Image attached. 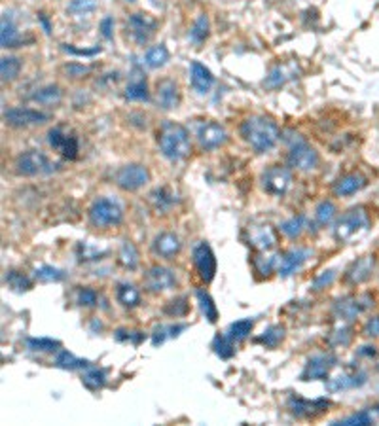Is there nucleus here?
Here are the masks:
<instances>
[{
	"label": "nucleus",
	"mask_w": 379,
	"mask_h": 426,
	"mask_svg": "<svg viewBox=\"0 0 379 426\" xmlns=\"http://www.w3.org/2000/svg\"><path fill=\"white\" fill-rule=\"evenodd\" d=\"M241 137L254 152L265 154L279 140V127L265 116H251L241 123Z\"/></svg>",
	"instance_id": "1"
},
{
	"label": "nucleus",
	"mask_w": 379,
	"mask_h": 426,
	"mask_svg": "<svg viewBox=\"0 0 379 426\" xmlns=\"http://www.w3.org/2000/svg\"><path fill=\"white\" fill-rule=\"evenodd\" d=\"M158 145H160L161 154L169 162H180L190 156L192 152V142L186 127L175 121H165L158 131Z\"/></svg>",
	"instance_id": "2"
},
{
	"label": "nucleus",
	"mask_w": 379,
	"mask_h": 426,
	"mask_svg": "<svg viewBox=\"0 0 379 426\" xmlns=\"http://www.w3.org/2000/svg\"><path fill=\"white\" fill-rule=\"evenodd\" d=\"M370 230V214L368 208L358 205L349 211H345L334 224V237L336 241L349 245V242L358 241L362 235H366Z\"/></svg>",
	"instance_id": "3"
},
{
	"label": "nucleus",
	"mask_w": 379,
	"mask_h": 426,
	"mask_svg": "<svg viewBox=\"0 0 379 426\" xmlns=\"http://www.w3.org/2000/svg\"><path fill=\"white\" fill-rule=\"evenodd\" d=\"M373 307V298L370 294H351L344 296L336 300L332 307V315L338 320H344V323H353L356 317H361L362 313L370 311Z\"/></svg>",
	"instance_id": "4"
},
{
	"label": "nucleus",
	"mask_w": 379,
	"mask_h": 426,
	"mask_svg": "<svg viewBox=\"0 0 379 426\" xmlns=\"http://www.w3.org/2000/svg\"><path fill=\"white\" fill-rule=\"evenodd\" d=\"M121 220H123V211L112 199L101 197L89 207V222L95 228H112V225L121 224Z\"/></svg>",
	"instance_id": "5"
},
{
	"label": "nucleus",
	"mask_w": 379,
	"mask_h": 426,
	"mask_svg": "<svg viewBox=\"0 0 379 426\" xmlns=\"http://www.w3.org/2000/svg\"><path fill=\"white\" fill-rule=\"evenodd\" d=\"M288 165L302 173H309L319 167V154L315 152V148H311L305 140L296 135L290 152H288Z\"/></svg>",
	"instance_id": "6"
},
{
	"label": "nucleus",
	"mask_w": 379,
	"mask_h": 426,
	"mask_svg": "<svg viewBox=\"0 0 379 426\" xmlns=\"http://www.w3.org/2000/svg\"><path fill=\"white\" fill-rule=\"evenodd\" d=\"M57 165H53L40 150H29L18 156L16 159V171L23 176H36V174H50L55 171Z\"/></svg>",
	"instance_id": "7"
},
{
	"label": "nucleus",
	"mask_w": 379,
	"mask_h": 426,
	"mask_svg": "<svg viewBox=\"0 0 379 426\" xmlns=\"http://www.w3.org/2000/svg\"><path fill=\"white\" fill-rule=\"evenodd\" d=\"M338 366V358L332 352H321L311 357L304 366V371L300 375L302 381H319V379H328V375L334 368Z\"/></svg>",
	"instance_id": "8"
},
{
	"label": "nucleus",
	"mask_w": 379,
	"mask_h": 426,
	"mask_svg": "<svg viewBox=\"0 0 379 426\" xmlns=\"http://www.w3.org/2000/svg\"><path fill=\"white\" fill-rule=\"evenodd\" d=\"M287 405L296 419H315L319 415L326 413L328 408H330V400H326V398L305 400V398L300 396H290Z\"/></svg>",
	"instance_id": "9"
},
{
	"label": "nucleus",
	"mask_w": 379,
	"mask_h": 426,
	"mask_svg": "<svg viewBox=\"0 0 379 426\" xmlns=\"http://www.w3.org/2000/svg\"><path fill=\"white\" fill-rule=\"evenodd\" d=\"M290 182H292V174L287 167H281V165H271L262 174V188L271 196H285L290 188Z\"/></svg>",
	"instance_id": "10"
},
{
	"label": "nucleus",
	"mask_w": 379,
	"mask_h": 426,
	"mask_svg": "<svg viewBox=\"0 0 379 426\" xmlns=\"http://www.w3.org/2000/svg\"><path fill=\"white\" fill-rule=\"evenodd\" d=\"M148 180H150L148 169L144 167V165H141V163L126 165V167H121L120 171L116 173V184L126 191L141 190L144 184H148Z\"/></svg>",
	"instance_id": "11"
},
{
	"label": "nucleus",
	"mask_w": 379,
	"mask_h": 426,
	"mask_svg": "<svg viewBox=\"0 0 379 426\" xmlns=\"http://www.w3.org/2000/svg\"><path fill=\"white\" fill-rule=\"evenodd\" d=\"M144 288L148 290L150 294H161L165 290H171L177 284L175 273L169 267L163 265H152L143 276Z\"/></svg>",
	"instance_id": "12"
},
{
	"label": "nucleus",
	"mask_w": 379,
	"mask_h": 426,
	"mask_svg": "<svg viewBox=\"0 0 379 426\" xmlns=\"http://www.w3.org/2000/svg\"><path fill=\"white\" fill-rule=\"evenodd\" d=\"M197 142L203 150H214L228 142V131L216 121H203L197 127Z\"/></svg>",
	"instance_id": "13"
},
{
	"label": "nucleus",
	"mask_w": 379,
	"mask_h": 426,
	"mask_svg": "<svg viewBox=\"0 0 379 426\" xmlns=\"http://www.w3.org/2000/svg\"><path fill=\"white\" fill-rule=\"evenodd\" d=\"M48 142L52 146L53 150H57L59 154L67 159H76L78 156V138L70 133H65L61 127H53L52 131L48 133Z\"/></svg>",
	"instance_id": "14"
},
{
	"label": "nucleus",
	"mask_w": 379,
	"mask_h": 426,
	"mask_svg": "<svg viewBox=\"0 0 379 426\" xmlns=\"http://www.w3.org/2000/svg\"><path fill=\"white\" fill-rule=\"evenodd\" d=\"M194 265L203 282H211L216 275V258H214L213 248L207 242H199L194 248Z\"/></svg>",
	"instance_id": "15"
},
{
	"label": "nucleus",
	"mask_w": 379,
	"mask_h": 426,
	"mask_svg": "<svg viewBox=\"0 0 379 426\" xmlns=\"http://www.w3.org/2000/svg\"><path fill=\"white\" fill-rule=\"evenodd\" d=\"M375 264H378V262H375V256H372V254L355 259V262L347 267V271H345V282H347V284H355L356 286V284L370 281L373 271H375Z\"/></svg>",
	"instance_id": "16"
},
{
	"label": "nucleus",
	"mask_w": 379,
	"mask_h": 426,
	"mask_svg": "<svg viewBox=\"0 0 379 426\" xmlns=\"http://www.w3.org/2000/svg\"><path fill=\"white\" fill-rule=\"evenodd\" d=\"M127 25L131 29L133 40L141 44V46H144L154 36L155 29H158V21L148 13H133Z\"/></svg>",
	"instance_id": "17"
},
{
	"label": "nucleus",
	"mask_w": 379,
	"mask_h": 426,
	"mask_svg": "<svg viewBox=\"0 0 379 426\" xmlns=\"http://www.w3.org/2000/svg\"><path fill=\"white\" fill-rule=\"evenodd\" d=\"M248 242L258 250H271L279 242V233L271 224H254L248 228Z\"/></svg>",
	"instance_id": "18"
},
{
	"label": "nucleus",
	"mask_w": 379,
	"mask_h": 426,
	"mask_svg": "<svg viewBox=\"0 0 379 426\" xmlns=\"http://www.w3.org/2000/svg\"><path fill=\"white\" fill-rule=\"evenodd\" d=\"M300 76V65L296 61H287V63L275 65L268 78L264 80V86L268 89H277V87L285 86L288 82L296 80Z\"/></svg>",
	"instance_id": "19"
},
{
	"label": "nucleus",
	"mask_w": 379,
	"mask_h": 426,
	"mask_svg": "<svg viewBox=\"0 0 379 426\" xmlns=\"http://www.w3.org/2000/svg\"><path fill=\"white\" fill-rule=\"evenodd\" d=\"M4 120L13 127H29L46 123L50 116L33 108H10L4 112Z\"/></svg>",
	"instance_id": "20"
},
{
	"label": "nucleus",
	"mask_w": 379,
	"mask_h": 426,
	"mask_svg": "<svg viewBox=\"0 0 379 426\" xmlns=\"http://www.w3.org/2000/svg\"><path fill=\"white\" fill-rule=\"evenodd\" d=\"M311 256V250L305 247H296L290 248L285 256H281V262H279V267H277V273L281 276H290L294 275L296 271L305 264V259Z\"/></svg>",
	"instance_id": "21"
},
{
	"label": "nucleus",
	"mask_w": 379,
	"mask_h": 426,
	"mask_svg": "<svg viewBox=\"0 0 379 426\" xmlns=\"http://www.w3.org/2000/svg\"><path fill=\"white\" fill-rule=\"evenodd\" d=\"M364 383H366V374L362 369H353V371H345V374H339L336 377L326 379V391H349V388H355V386H362Z\"/></svg>",
	"instance_id": "22"
},
{
	"label": "nucleus",
	"mask_w": 379,
	"mask_h": 426,
	"mask_svg": "<svg viewBox=\"0 0 379 426\" xmlns=\"http://www.w3.org/2000/svg\"><path fill=\"white\" fill-rule=\"evenodd\" d=\"M180 248H182V242H180V239H178L175 233H171V231L160 233V235L154 239V242H152V252L163 259H172L180 252Z\"/></svg>",
	"instance_id": "23"
},
{
	"label": "nucleus",
	"mask_w": 379,
	"mask_h": 426,
	"mask_svg": "<svg viewBox=\"0 0 379 426\" xmlns=\"http://www.w3.org/2000/svg\"><path fill=\"white\" fill-rule=\"evenodd\" d=\"M155 97H158V104H160L161 108L165 110L177 108L178 103H180V93H178L177 84H175L172 80H169V78L158 82Z\"/></svg>",
	"instance_id": "24"
},
{
	"label": "nucleus",
	"mask_w": 379,
	"mask_h": 426,
	"mask_svg": "<svg viewBox=\"0 0 379 426\" xmlns=\"http://www.w3.org/2000/svg\"><path fill=\"white\" fill-rule=\"evenodd\" d=\"M366 186V176H362L361 173H349L341 176V179L334 184V194L339 197L353 196L356 191H361Z\"/></svg>",
	"instance_id": "25"
},
{
	"label": "nucleus",
	"mask_w": 379,
	"mask_h": 426,
	"mask_svg": "<svg viewBox=\"0 0 379 426\" xmlns=\"http://www.w3.org/2000/svg\"><path fill=\"white\" fill-rule=\"evenodd\" d=\"M214 84V76L213 72L202 65L199 61H194L192 63V86L197 93H209V89L213 87Z\"/></svg>",
	"instance_id": "26"
},
{
	"label": "nucleus",
	"mask_w": 379,
	"mask_h": 426,
	"mask_svg": "<svg viewBox=\"0 0 379 426\" xmlns=\"http://www.w3.org/2000/svg\"><path fill=\"white\" fill-rule=\"evenodd\" d=\"M0 44L2 47H18L19 44V33L16 29V23L10 13H2V21H0Z\"/></svg>",
	"instance_id": "27"
},
{
	"label": "nucleus",
	"mask_w": 379,
	"mask_h": 426,
	"mask_svg": "<svg viewBox=\"0 0 379 426\" xmlns=\"http://www.w3.org/2000/svg\"><path fill=\"white\" fill-rule=\"evenodd\" d=\"M285 335H287L285 326H281V324H273V326H270V328H265L264 332H262V335L256 337V343L264 345L265 349H275V347L281 345L282 340H285Z\"/></svg>",
	"instance_id": "28"
},
{
	"label": "nucleus",
	"mask_w": 379,
	"mask_h": 426,
	"mask_svg": "<svg viewBox=\"0 0 379 426\" xmlns=\"http://www.w3.org/2000/svg\"><path fill=\"white\" fill-rule=\"evenodd\" d=\"M148 197L152 207L161 214H165L167 211L175 205V201H177V197H175L172 191H169V188H158V190L152 191Z\"/></svg>",
	"instance_id": "29"
},
{
	"label": "nucleus",
	"mask_w": 379,
	"mask_h": 426,
	"mask_svg": "<svg viewBox=\"0 0 379 426\" xmlns=\"http://www.w3.org/2000/svg\"><path fill=\"white\" fill-rule=\"evenodd\" d=\"M55 366L59 369H67V371H75V369H82V368H89V360H84V358L75 357L72 352L65 351H57V357H55Z\"/></svg>",
	"instance_id": "30"
},
{
	"label": "nucleus",
	"mask_w": 379,
	"mask_h": 426,
	"mask_svg": "<svg viewBox=\"0 0 379 426\" xmlns=\"http://www.w3.org/2000/svg\"><path fill=\"white\" fill-rule=\"evenodd\" d=\"M279 262H281V256L277 252L270 254V250H262V254H258L256 258L253 259L254 269L258 271L260 275H270L271 271L279 267Z\"/></svg>",
	"instance_id": "31"
},
{
	"label": "nucleus",
	"mask_w": 379,
	"mask_h": 426,
	"mask_svg": "<svg viewBox=\"0 0 379 426\" xmlns=\"http://www.w3.org/2000/svg\"><path fill=\"white\" fill-rule=\"evenodd\" d=\"M116 298L120 301L123 307H137L141 303V292H138L133 284H127V282H121L118 284V290H116Z\"/></svg>",
	"instance_id": "32"
},
{
	"label": "nucleus",
	"mask_w": 379,
	"mask_h": 426,
	"mask_svg": "<svg viewBox=\"0 0 379 426\" xmlns=\"http://www.w3.org/2000/svg\"><path fill=\"white\" fill-rule=\"evenodd\" d=\"M104 383H106V371L101 368H87L86 374L82 375V385L86 386L87 391H101Z\"/></svg>",
	"instance_id": "33"
},
{
	"label": "nucleus",
	"mask_w": 379,
	"mask_h": 426,
	"mask_svg": "<svg viewBox=\"0 0 379 426\" xmlns=\"http://www.w3.org/2000/svg\"><path fill=\"white\" fill-rule=\"evenodd\" d=\"M307 228V218H305L304 214H298V216H292V218L285 220L281 225H279V230H281L282 235H287L288 239H296L304 233V230Z\"/></svg>",
	"instance_id": "34"
},
{
	"label": "nucleus",
	"mask_w": 379,
	"mask_h": 426,
	"mask_svg": "<svg viewBox=\"0 0 379 426\" xmlns=\"http://www.w3.org/2000/svg\"><path fill=\"white\" fill-rule=\"evenodd\" d=\"M213 351L222 360H230L236 354V341L231 340L228 334H219L213 340Z\"/></svg>",
	"instance_id": "35"
},
{
	"label": "nucleus",
	"mask_w": 379,
	"mask_h": 426,
	"mask_svg": "<svg viewBox=\"0 0 379 426\" xmlns=\"http://www.w3.org/2000/svg\"><path fill=\"white\" fill-rule=\"evenodd\" d=\"M196 298L199 301V309H202L203 317L207 318L209 323L214 324L219 320V309H216V303L213 301L211 294L205 292V290H197Z\"/></svg>",
	"instance_id": "36"
},
{
	"label": "nucleus",
	"mask_w": 379,
	"mask_h": 426,
	"mask_svg": "<svg viewBox=\"0 0 379 426\" xmlns=\"http://www.w3.org/2000/svg\"><path fill=\"white\" fill-rule=\"evenodd\" d=\"M351 340H353V330L344 320H339L338 326L328 334V343L332 347H347Z\"/></svg>",
	"instance_id": "37"
},
{
	"label": "nucleus",
	"mask_w": 379,
	"mask_h": 426,
	"mask_svg": "<svg viewBox=\"0 0 379 426\" xmlns=\"http://www.w3.org/2000/svg\"><path fill=\"white\" fill-rule=\"evenodd\" d=\"M188 328V324H172V326H155L154 334H152V345L158 347L169 337H178L180 332Z\"/></svg>",
	"instance_id": "38"
},
{
	"label": "nucleus",
	"mask_w": 379,
	"mask_h": 426,
	"mask_svg": "<svg viewBox=\"0 0 379 426\" xmlns=\"http://www.w3.org/2000/svg\"><path fill=\"white\" fill-rule=\"evenodd\" d=\"M118 262H120V265H123L126 269H137L138 265L137 247L129 241L121 242L120 252H118Z\"/></svg>",
	"instance_id": "39"
},
{
	"label": "nucleus",
	"mask_w": 379,
	"mask_h": 426,
	"mask_svg": "<svg viewBox=\"0 0 379 426\" xmlns=\"http://www.w3.org/2000/svg\"><path fill=\"white\" fill-rule=\"evenodd\" d=\"M21 72V59L12 57V55H8V57H2L0 61V76H2V82L6 84V82H13Z\"/></svg>",
	"instance_id": "40"
},
{
	"label": "nucleus",
	"mask_w": 379,
	"mask_h": 426,
	"mask_svg": "<svg viewBox=\"0 0 379 426\" xmlns=\"http://www.w3.org/2000/svg\"><path fill=\"white\" fill-rule=\"evenodd\" d=\"M167 61H169V50L163 44L150 47L144 55V63L148 65L150 69H161V67H165Z\"/></svg>",
	"instance_id": "41"
},
{
	"label": "nucleus",
	"mask_w": 379,
	"mask_h": 426,
	"mask_svg": "<svg viewBox=\"0 0 379 426\" xmlns=\"http://www.w3.org/2000/svg\"><path fill=\"white\" fill-rule=\"evenodd\" d=\"M336 213H338V208H336V205L332 201H321L315 208V222L319 225H322V228H326V225H330L334 222Z\"/></svg>",
	"instance_id": "42"
},
{
	"label": "nucleus",
	"mask_w": 379,
	"mask_h": 426,
	"mask_svg": "<svg viewBox=\"0 0 379 426\" xmlns=\"http://www.w3.org/2000/svg\"><path fill=\"white\" fill-rule=\"evenodd\" d=\"M253 328H254L253 318H241V320H237V323L230 324V328H228L226 334L230 335L234 341H243V340H247L248 335H251Z\"/></svg>",
	"instance_id": "43"
},
{
	"label": "nucleus",
	"mask_w": 379,
	"mask_h": 426,
	"mask_svg": "<svg viewBox=\"0 0 379 426\" xmlns=\"http://www.w3.org/2000/svg\"><path fill=\"white\" fill-rule=\"evenodd\" d=\"M61 97H63V93H61V89L57 86H46L38 89L36 93H33L31 101L40 104H57L61 101Z\"/></svg>",
	"instance_id": "44"
},
{
	"label": "nucleus",
	"mask_w": 379,
	"mask_h": 426,
	"mask_svg": "<svg viewBox=\"0 0 379 426\" xmlns=\"http://www.w3.org/2000/svg\"><path fill=\"white\" fill-rule=\"evenodd\" d=\"M31 351L35 352H57L61 351V341L52 340V337H31L27 340Z\"/></svg>",
	"instance_id": "45"
},
{
	"label": "nucleus",
	"mask_w": 379,
	"mask_h": 426,
	"mask_svg": "<svg viewBox=\"0 0 379 426\" xmlns=\"http://www.w3.org/2000/svg\"><path fill=\"white\" fill-rule=\"evenodd\" d=\"M209 29H211L209 18L205 13H202V16L196 19V23H194L192 30H190V40L194 42V44H203V42L209 38Z\"/></svg>",
	"instance_id": "46"
},
{
	"label": "nucleus",
	"mask_w": 379,
	"mask_h": 426,
	"mask_svg": "<svg viewBox=\"0 0 379 426\" xmlns=\"http://www.w3.org/2000/svg\"><path fill=\"white\" fill-rule=\"evenodd\" d=\"M6 284L12 290H16V292H27V290H31V286H33L29 276L19 273V271H8Z\"/></svg>",
	"instance_id": "47"
},
{
	"label": "nucleus",
	"mask_w": 379,
	"mask_h": 426,
	"mask_svg": "<svg viewBox=\"0 0 379 426\" xmlns=\"http://www.w3.org/2000/svg\"><path fill=\"white\" fill-rule=\"evenodd\" d=\"M126 99H129V101H148V87H146V82H131L126 89Z\"/></svg>",
	"instance_id": "48"
},
{
	"label": "nucleus",
	"mask_w": 379,
	"mask_h": 426,
	"mask_svg": "<svg viewBox=\"0 0 379 426\" xmlns=\"http://www.w3.org/2000/svg\"><path fill=\"white\" fill-rule=\"evenodd\" d=\"M35 276L42 282H59L65 279V273L53 265H42L40 269L35 271Z\"/></svg>",
	"instance_id": "49"
},
{
	"label": "nucleus",
	"mask_w": 379,
	"mask_h": 426,
	"mask_svg": "<svg viewBox=\"0 0 379 426\" xmlns=\"http://www.w3.org/2000/svg\"><path fill=\"white\" fill-rule=\"evenodd\" d=\"M190 311V306H188V300L186 298H178V300H172L169 301L165 307H163V313L165 315H169V317H186Z\"/></svg>",
	"instance_id": "50"
},
{
	"label": "nucleus",
	"mask_w": 379,
	"mask_h": 426,
	"mask_svg": "<svg viewBox=\"0 0 379 426\" xmlns=\"http://www.w3.org/2000/svg\"><path fill=\"white\" fill-rule=\"evenodd\" d=\"M97 10V0H70L69 12L75 16H86Z\"/></svg>",
	"instance_id": "51"
},
{
	"label": "nucleus",
	"mask_w": 379,
	"mask_h": 426,
	"mask_svg": "<svg viewBox=\"0 0 379 426\" xmlns=\"http://www.w3.org/2000/svg\"><path fill=\"white\" fill-rule=\"evenodd\" d=\"M372 413L370 411H358V413L351 415V417H347V419H341L338 420V422H334V425H345V426H364V425H372Z\"/></svg>",
	"instance_id": "52"
},
{
	"label": "nucleus",
	"mask_w": 379,
	"mask_h": 426,
	"mask_svg": "<svg viewBox=\"0 0 379 426\" xmlns=\"http://www.w3.org/2000/svg\"><path fill=\"white\" fill-rule=\"evenodd\" d=\"M76 301L82 307H95L99 301V296L93 288L84 286V288H78V292H76Z\"/></svg>",
	"instance_id": "53"
},
{
	"label": "nucleus",
	"mask_w": 379,
	"mask_h": 426,
	"mask_svg": "<svg viewBox=\"0 0 379 426\" xmlns=\"http://www.w3.org/2000/svg\"><path fill=\"white\" fill-rule=\"evenodd\" d=\"M334 279H336V271L334 269H326V271H322L321 275L317 276L315 281H313V284H311V290H322V288H326V286H330L334 282Z\"/></svg>",
	"instance_id": "54"
},
{
	"label": "nucleus",
	"mask_w": 379,
	"mask_h": 426,
	"mask_svg": "<svg viewBox=\"0 0 379 426\" xmlns=\"http://www.w3.org/2000/svg\"><path fill=\"white\" fill-rule=\"evenodd\" d=\"M101 254H103V250H99V248H93L92 245H87V242H80V245H78V258H80L82 262L97 259Z\"/></svg>",
	"instance_id": "55"
},
{
	"label": "nucleus",
	"mask_w": 379,
	"mask_h": 426,
	"mask_svg": "<svg viewBox=\"0 0 379 426\" xmlns=\"http://www.w3.org/2000/svg\"><path fill=\"white\" fill-rule=\"evenodd\" d=\"M362 334L366 337H379V315L368 318L364 328H362Z\"/></svg>",
	"instance_id": "56"
},
{
	"label": "nucleus",
	"mask_w": 379,
	"mask_h": 426,
	"mask_svg": "<svg viewBox=\"0 0 379 426\" xmlns=\"http://www.w3.org/2000/svg\"><path fill=\"white\" fill-rule=\"evenodd\" d=\"M65 72L70 76V78H82V76H86L87 72H89V69L87 67H84V65H67L65 67Z\"/></svg>",
	"instance_id": "57"
},
{
	"label": "nucleus",
	"mask_w": 379,
	"mask_h": 426,
	"mask_svg": "<svg viewBox=\"0 0 379 426\" xmlns=\"http://www.w3.org/2000/svg\"><path fill=\"white\" fill-rule=\"evenodd\" d=\"M65 52L72 53V55H87V57H92V55H95V53L101 52V47H93V50H78V47L75 46H69V44H65L63 46Z\"/></svg>",
	"instance_id": "58"
},
{
	"label": "nucleus",
	"mask_w": 379,
	"mask_h": 426,
	"mask_svg": "<svg viewBox=\"0 0 379 426\" xmlns=\"http://www.w3.org/2000/svg\"><path fill=\"white\" fill-rule=\"evenodd\" d=\"M112 27H114V19L112 18H104L101 21V30H103L104 38H112Z\"/></svg>",
	"instance_id": "59"
},
{
	"label": "nucleus",
	"mask_w": 379,
	"mask_h": 426,
	"mask_svg": "<svg viewBox=\"0 0 379 426\" xmlns=\"http://www.w3.org/2000/svg\"><path fill=\"white\" fill-rule=\"evenodd\" d=\"M38 21L42 23L44 30H46V35H52V25H50V21H48V18L44 13H38Z\"/></svg>",
	"instance_id": "60"
},
{
	"label": "nucleus",
	"mask_w": 379,
	"mask_h": 426,
	"mask_svg": "<svg viewBox=\"0 0 379 426\" xmlns=\"http://www.w3.org/2000/svg\"><path fill=\"white\" fill-rule=\"evenodd\" d=\"M358 354H361V357H373V354H375V347H370V345H366V347H362L361 351H358Z\"/></svg>",
	"instance_id": "61"
},
{
	"label": "nucleus",
	"mask_w": 379,
	"mask_h": 426,
	"mask_svg": "<svg viewBox=\"0 0 379 426\" xmlns=\"http://www.w3.org/2000/svg\"><path fill=\"white\" fill-rule=\"evenodd\" d=\"M375 413L379 415V405H375Z\"/></svg>",
	"instance_id": "62"
},
{
	"label": "nucleus",
	"mask_w": 379,
	"mask_h": 426,
	"mask_svg": "<svg viewBox=\"0 0 379 426\" xmlns=\"http://www.w3.org/2000/svg\"><path fill=\"white\" fill-rule=\"evenodd\" d=\"M127 2H135V0H127Z\"/></svg>",
	"instance_id": "63"
}]
</instances>
